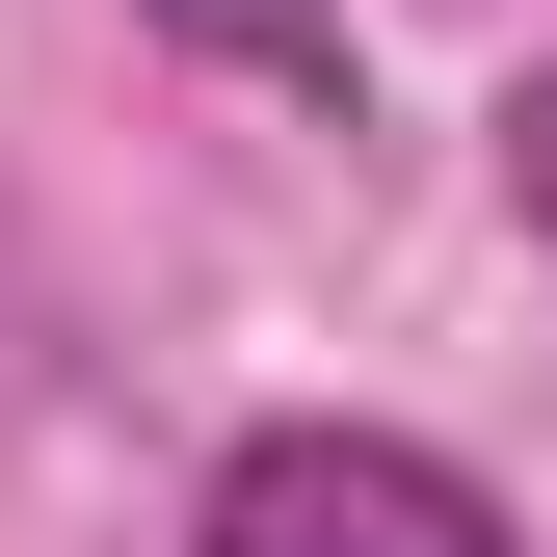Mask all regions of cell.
Listing matches in <instances>:
<instances>
[{
  "instance_id": "cell-2",
  "label": "cell",
  "mask_w": 557,
  "mask_h": 557,
  "mask_svg": "<svg viewBox=\"0 0 557 557\" xmlns=\"http://www.w3.org/2000/svg\"><path fill=\"white\" fill-rule=\"evenodd\" d=\"M133 27H186V53H239V81L345 107V0H133Z\"/></svg>"
},
{
  "instance_id": "cell-1",
  "label": "cell",
  "mask_w": 557,
  "mask_h": 557,
  "mask_svg": "<svg viewBox=\"0 0 557 557\" xmlns=\"http://www.w3.org/2000/svg\"><path fill=\"white\" fill-rule=\"evenodd\" d=\"M186 557H531L425 425H239L213 505H186Z\"/></svg>"
},
{
  "instance_id": "cell-3",
  "label": "cell",
  "mask_w": 557,
  "mask_h": 557,
  "mask_svg": "<svg viewBox=\"0 0 557 557\" xmlns=\"http://www.w3.org/2000/svg\"><path fill=\"white\" fill-rule=\"evenodd\" d=\"M505 213H531V265H557V53L505 81Z\"/></svg>"
}]
</instances>
